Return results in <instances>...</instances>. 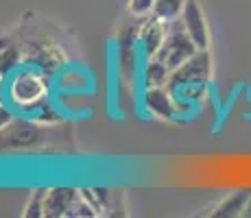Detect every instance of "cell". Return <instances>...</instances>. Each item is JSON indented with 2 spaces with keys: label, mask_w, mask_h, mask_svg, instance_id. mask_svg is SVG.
I'll return each mask as SVG.
<instances>
[{
  "label": "cell",
  "mask_w": 251,
  "mask_h": 218,
  "mask_svg": "<svg viewBox=\"0 0 251 218\" xmlns=\"http://www.w3.org/2000/svg\"><path fill=\"white\" fill-rule=\"evenodd\" d=\"M52 85L55 92H66V94H92L96 83L88 68L70 61L52 76Z\"/></svg>",
  "instance_id": "8"
},
{
  "label": "cell",
  "mask_w": 251,
  "mask_h": 218,
  "mask_svg": "<svg viewBox=\"0 0 251 218\" xmlns=\"http://www.w3.org/2000/svg\"><path fill=\"white\" fill-rule=\"evenodd\" d=\"M46 127L37 124L35 120L18 116L7 129L0 133V148L7 151H26V148H35L44 142Z\"/></svg>",
  "instance_id": "5"
},
{
  "label": "cell",
  "mask_w": 251,
  "mask_h": 218,
  "mask_svg": "<svg viewBox=\"0 0 251 218\" xmlns=\"http://www.w3.org/2000/svg\"><path fill=\"white\" fill-rule=\"evenodd\" d=\"M171 68H168L160 57L144 59L140 66V90L142 87H164L171 81Z\"/></svg>",
  "instance_id": "11"
},
{
  "label": "cell",
  "mask_w": 251,
  "mask_h": 218,
  "mask_svg": "<svg viewBox=\"0 0 251 218\" xmlns=\"http://www.w3.org/2000/svg\"><path fill=\"white\" fill-rule=\"evenodd\" d=\"M140 109L147 118L160 120V122H171V120L179 118V109H177L175 94L168 85L164 87H142L138 94Z\"/></svg>",
  "instance_id": "6"
},
{
  "label": "cell",
  "mask_w": 251,
  "mask_h": 218,
  "mask_svg": "<svg viewBox=\"0 0 251 218\" xmlns=\"http://www.w3.org/2000/svg\"><path fill=\"white\" fill-rule=\"evenodd\" d=\"M168 26L171 22L162 20L157 16H149V18H142L138 24V46H140V52H142L144 59H151V57H157L166 42V35H168Z\"/></svg>",
  "instance_id": "9"
},
{
  "label": "cell",
  "mask_w": 251,
  "mask_h": 218,
  "mask_svg": "<svg viewBox=\"0 0 251 218\" xmlns=\"http://www.w3.org/2000/svg\"><path fill=\"white\" fill-rule=\"evenodd\" d=\"M13 40H16V37L7 35V33H0V50H2V48H4V46H9V44H11Z\"/></svg>",
  "instance_id": "18"
},
{
  "label": "cell",
  "mask_w": 251,
  "mask_h": 218,
  "mask_svg": "<svg viewBox=\"0 0 251 218\" xmlns=\"http://www.w3.org/2000/svg\"><path fill=\"white\" fill-rule=\"evenodd\" d=\"M212 74H214V59H212L210 48H199L186 64L173 70L168 87L177 90L183 85H210Z\"/></svg>",
  "instance_id": "4"
},
{
  "label": "cell",
  "mask_w": 251,
  "mask_h": 218,
  "mask_svg": "<svg viewBox=\"0 0 251 218\" xmlns=\"http://www.w3.org/2000/svg\"><path fill=\"white\" fill-rule=\"evenodd\" d=\"M55 98L52 76L37 66L22 64L4 79V103L18 116L31 118Z\"/></svg>",
  "instance_id": "1"
},
{
  "label": "cell",
  "mask_w": 251,
  "mask_h": 218,
  "mask_svg": "<svg viewBox=\"0 0 251 218\" xmlns=\"http://www.w3.org/2000/svg\"><path fill=\"white\" fill-rule=\"evenodd\" d=\"M249 198H251V190L245 188V190H236L229 192L214 210L210 212V216L214 218H231V216H243L245 210L249 205Z\"/></svg>",
  "instance_id": "12"
},
{
  "label": "cell",
  "mask_w": 251,
  "mask_h": 218,
  "mask_svg": "<svg viewBox=\"0 0 251 218\" xmlns=\"http://www.w3.org/2000/svg\"><path fill=\"white\" fill-rule=\"evenodd\" d=\"M138 24L140 20L131 18L118 33L116 40V70H118V81L127 87L129 92L136 90L140 85V66L144 57L138 46Z\"/></svg>",
  "instance_id": "2"
},
{
  "label": "cell",
  "mask_w": 251,
  "mask_h": 218,
  "mask_svg": "<svg viewBox=\"0 0 251 218\" xmlns=\"http://www.w3.org/2000/svg\"><path fill=\"white\" fill-rule=\"evenodd\" d=\"M197 50H199L197 44L190 40V35L186 33V28L181 26L179 18H177V20H173L171 26H168L166 42H164V46H162V50H160L157 57H160L173 72V70H177L181 64H186Z\"/></svg>",
  "instance_id": "7"
},
{
  "label": "cell",
  "mask_w": 251,
  "mask_h": 218,
  "mask_svg": "<svg viewBox=\"0 0 251 218\" xmlns=\"http://www.w3.org/2000/svg\"><path fill=\"white\" fill-rule=\"evenodd\" d=\"M245 216H251V198H249V205H247V210H245Z\"/></svg>",
  "instance_id": "19"
},
{
  "label": "cell",
  "mask_w": 251,
  "mask_h": 218,
  "mask_svg": "<svg viewBox=\"0 0 251 218\" xmlns=\"http://www.w3.org/2000/svg\"><path fill=\"white\" fill-rule=\"evenodd\" d=\"M20 46H22L24 64L37 66L50 76H55L66 64H70L66 48L59 42L52 40V37H28V40L20 42Z\"/></svg>",
  "instance_id": "3"
},
{
  "label": "cell",
  "mask_w": 251,
  "mask_h": 218,
  "mask_svg": "<svg viewBox=\"0 0 251 218\" xmlns=\"http://www.w3.org/2000/svg\"><path fill=\"white\" fill-rule=\"evenodd\" d=\"M183 4H186V0H155L153 16L162 18V20H166V22H173L181 16Z\"/></svg>",
  "instance_id": "14"
},
{
  "label": "cell",
  "mask_w": 251,
  "mask_h": 218,
  "mask_svg": "<svg viewBox=\"0 0 251 218\" xmlns=\"http://www.w3.org/2000/svg\"><path fill=\"white\" fill-rule=\"evenodd\" d=\"M46 190L48 188H40L28 198L26 207H24V216L26 218H40L44 216V201H46Z\"/></svg>",
  "instance_id": "15"
},
{
  "label": "cell",
  "mask_w": 251,
  "mask_h": 218,
  "mask_svg": "<svg viewBox=\"0 0 251 218\" xmlns=\"http://www.w3.org/2000/svg\"><path fill=\"white\" fill-rule=\"evenodd\" d=\"M24 64V55H22V46L18 40H13L9 46H4L0 50V76L7 79L13 70H18Z\"/></svg>",
  "instance_id": "13"
},
{
  "label": "cell",
  "mask_w": 251,
  "mask_h": 218,
  "mask_svg": "<svg viewBox=\"0 0 251 218\" xmlns=\"http://www.w3.org/2000/svg\"><path fill=\"white\" fill-rule=\"evenodd\" d=\"M153 7H155V0H127V16L142 20V18L153 16Z\"/></svg>",
  "instance_id": "16"
},
{
  "label": "cell",
  "mask_w": 251,
  "mask_h": 218,
  "mask_svg": "<svg viewBox=\"0 0 251 218\" xmlns=\"http://www.w3.org/2000/svg\"><path fill=\"white\" fill-rule=\"evenodd\" d=\"M179 22L186 28L188 35H190V40L197 44V48H210V42H212L210 22H207V16L199 0H186Z\"/></svg>",
  "instance_id": "10"
},
{
  "label": "cell",
  "mask_w": 251,
  "mask_h": 218,
  "mask_svg": "<svg viewBox=\"0 0 251 218\" xmlns=\"http://www.w3.org/2000/svg\"><path fill=\"white\" fill-rule=\"evenodd\" d=\"M16 118H18V114H16V111H13L11 107H9L7 103H0V133H2V131L7 129L9 124H11Z\"/></svg>",
  "instance_id": "17"
}]
</instances>
